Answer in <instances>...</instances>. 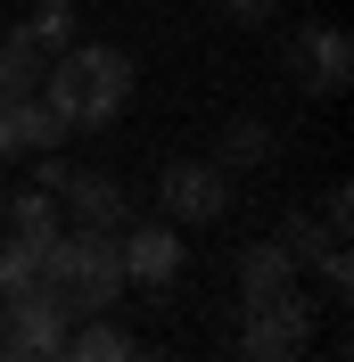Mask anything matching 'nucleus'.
<instances>
[{
    "mask_svg": "<svg viewBox=\"0 0 354 362\" xmlns=\"http://www.w3.org/2000/svg\"><path fill=\"white\" fill-rule=\"evenodd\" d=\"M222 8H231V17H239V25H264L272 8H280V0H222Z\"/></svg>",
    "mask_w": 354,
    "mask_h": 362,
    "instance_id": "19",
    "label": "nucleus"
},
{
    "mask_svg": "<svg viewBox=\"0 0 354 362\" xmlns=\"http://www.w3.org/2000/svg\"><path fill=\"white\" fill-rule=\"evenodd\" d=\"M0 124H8V148H33V157L67 148V115L50 107L42 90H25V99H0Z\"/></svg>",
    "mask_w": 354,
    "mask_h": 362,
    "instance_id": "10",
    "label": "nucleus"
},
{
    "mask_svg": "<svg viewBox=\"0 0 354 362\" xmlns=\"http://www.w3.org/2000/svg\"><path fill=\"white\" fill-rule=\"evenodd\" d=\"M115 255H124V288H173L181 264H190L173 223H124L115 230Z\"/></svg>",
    "mask_w": 354,
    "mask_h": 362,
    "instance_id": "5",
    "label": "nucleus"
},
{
    "mask_svg": "<svg viewBox=\"0 0 354 362\" xmlns=\"http://www.w3.org/2000/svg\"><path fill=\"white\" fill-rule=\"evenodd\" d=\"M280 280H297V255H288L280 239H247V247H239V296L280 288Z\"/></svg>",
    "mask_w": 354,
    "mask_h": 362,
    "instance_id": "13",
    "label": "nucleus"
},
{
    "mask_svg": "<svg viewBox=\"0 0 354 362\" xmlns=\"http://www.w3.org/2000/svg\"><path fill=\"white\" fill-rule=\"evenodd\" d=\"M42 239H25V230H8V239H0V305H8V296H25V288H42Z\"/></svg>",
    "mask_w": 354,
    "mask_h": 362,
    "instance_id": "14",
    "label": "nucleus"
},
{
    "mask_svg": "<svg viewBox=\"0 0 354 362\" xmlns=\"http://www.w3.org/2000/svg\"><path fill=\"white\" fill-rule=\"evenodd\" d=\"M280 247L288 255H305L330 288H354V247H346V230H330V223H305V214H288V230H280Z\"/></svg>",
    "mask_w": 354,
    "mask_h": 362,
    "instance_id": "9",
    "label": "nucleus"
},
{
    "mask_svg": "<svg viewBox=\"0 0 354 362\" xmlns=\"http://www.w3.org/2000/svg\"><path fill=\"white\" fill-rule=\"evenodd\" d=\"M42 66H50V58L25 42V25H17V33L0 42V99H25V90H42Z\"/></svg>",
    "mask_w": 354,
    "mask_h": 362,
    "instance_id": "15",
    "label": "nucleus"
},
{
    "mask_svg": "<svg viewBox=\"0 0 354 362\" xmlns=\"http://www.w3.org/2000/svg\"><path fill=\"white\" fill-rule=\"evenodd\" d=\"M67 329H74V313L58 305V296H50V288H25V296H8L0 354H17V362H50V354H67Z\"/></svg>",
    "mask_w": 354,
    "mask_h": 362,
    "instance_id": "4",
    "label": "nucleus"
},
{
    "mask_svg": "<svg viewBox=\"0 0 354 362\" xmlns=\"http://www.w3.org/2000/svg\"><path fill=\"white\" fill-rule=\"evenodd\" d=\"M288 58H297V74H305L321 99H338V90L354 83V42L338 33V25H305V33L288 42Z\"/></svg>",
    "mask_w": 354,
    "mask_h": 362,
    "instance_id": "8",
    "label": "nucleus"
},
{
    "mask_svg": "<svg viewBox=\"0 0 354 362\" xmlns=\"http://www.w3.org/2000/svg\"><path fill=\"white\" fill-rule=\"evenodd\" d=\"M0 198H8V181H0Z\"/></svg>",
    "mask_w": 354,
    "mask_h": 362,
    "instance_id": "20",
    "label": "nucleus"
},
{
    "mask_svg": "<svg viewBox=\"0 0 354 362\" xmlns=\"http://www.w3.org/2000/svg\"><path fill=\"white\" fill-rule=\"evenodd\" d=\"M272 157V132H264V124H256V115H231V124H222V173H231V165H264Z\"/></svg>",
    "mask_w": 354,
    "mask_h": 362,
    "instance_id": "16",
    "label": "nucleus"
},
{
    "mask_svg": "<svg viewBox=\"0 0 354 362\" xmlns=\"http://www.w3.org/2000/svg\"><path fill=\"white\" fill-rule=\"evenodd\" d=\"M346 214H354V189H346V181H338L330 198H321V223H330V230H346Z\"/></svg>",
    "mask_w": 354,
    "mask_h": 362,
    "instance_id": "18",
    "label": "nucleus"
},
{
    "mask_svg": "<svg viewBox=\"0 0 354 362\" xmlns=\"http://www.w3.org/2000/svg\"><path fill=\"white\" fill-rule=\"evenodd\" d=\"M25 42L42 49V58H50V49H67V42H74V0H42V8L25 17Z\"/></svg>",
    "mask_w": 354,
    "mask_h": 362,
    "instance_id": "17",
    "label": "nucleus"
},
{
    "mask_svg": "<svg viewBox=\"0 0 354 362\" xmlns=\"http://www.w3.org/2000/svg\"><path fill=\"white\" fill-rule=\"evenodd\" d=\"M305 338H313V305H305L297 280L239 296V354L247 362H280V354H297Z\"/></svg>",
    "mask_w": 354,
    "mask_h": 362,
    "instance_id": "3",
    "label": "nucleus"
},
{
    "mask_svg": "<svg viewBox=\"0 0 354 362\" xmlns=\"http://www.w3.org/2000/svg\"><path fill=\"white\" fill-rule=\"evenodd\" d=\"M0 321H8V305H0Z\"/></svg>",
    "mask_w": 354,
    "mask_h": 362,
    "instance_id": "21",
    "label": "nucleus"
},
{
    "mask_svg": "<svg viewBox=\"0 0 354 362\" xmlns=\"http://www.w3.org/2000/svg\"><path fill=\"white\" fill-rule=\"evenodd\" d=\"M42 99L67 115V132H108L132 99V58L115 42H67L42 66Z\"/></svg>",
    "mask_w": 354,
    "mask_h": 362,
    "instance_id": "1",
    "label": "nucleus"
},
{
    "mask_svg": "<svg viewBox=\"0 0 354 362\" xmlns=\"http://www.w3.org/2000/svg\"><path fill=\"white\" fill-rule=\"evenodd\" d=\"M0 206H8V230H25V239H42V247L58 239V230H67V223H58V189H42V181H33V189H8Z\"/></svg>",
    "mask_w": 354,
    "mask_h": 362,
    "instance_id": "12",
    "label": "nucleus"
},
{
    "mask_svg": "<svg viewBox=\"0 0 354 362\" xmlns=\"http://www.w3.org/2000/svg\"><path fill=\"white\" fill-rule=\"evenodd\" d=\"M42 288L67 305V313H115L124 296V255H115V230H58L42 255Z\"/></svg>",
    "mask_w": 354,
    "mask_h": 362,
    "instance_id": "2",
    "label": "nucleus"
},
{
    "mask_svg": "<svg viewBox=\"0 0 354 362\" xmlns=\"http://www.w3.org/2000/svg\"><path fill=\"white\" fill-rule=\"evenodd\" d=\"M156 198H165V223H222L231 173H222V165H198V157H173L165 181H156Z\"/></svg>",
    "mask_w": 354,
    "mask_h": 362,
    "instance_id": "6",
    "label": "nucleus"
},
{
    "mask_svg": "<svg viewBox=\"0 0 354 362\" xmlns=\"http://www.w3.org/2000/svg\"><path fill=\"white\" fill-rule=\"evenodd\" d=\"M67 354H74V362H124V354H140V338H132V329H115L108 313H74Z\"/></svg>",
    "mask_w": 354,
    "mask_h": 362,
    "instance_id": "11",
    "label": "nucleus"
},
{
    "mask_svg": "<svg viewBox=\"0 0 354 362\" xmlns=\"http://www.w3.org/2000/svg\"><path fill=\"white\" fill-rule=\"evenodd\" d=\"M58 206H67L83 230H124V223H132V189H124L115 173H74V165H67Z\"/></svg>",
    "mask_w": 354,
    "mask_h": 362,
    "instance_id": "7",
    "label": "nucleus"
}]
</instances>
